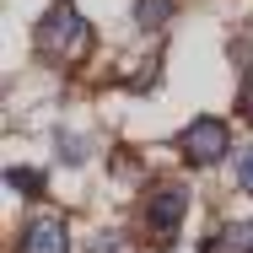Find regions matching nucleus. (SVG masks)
<instances>
[{
	"label": "nucleus",
	"instance_id": "obj_1",
	"mask_svg": "<svg viewBox=\"0 0 253 253\" xmlns=\"http://www.w3.org/2000/svg\"><path fill=\"white\" fill-rule=\"evenodd\" d=\"M33 43H38V54L49 59V65H76L81 54L92 49V22L70 5V0H54L49 11H43V22H38V33H33Z\"/></svg>",
	"mask_w": 253,
	"mask_h": 253
},
{
	"label": "nucleus",
	"instance_id": "obj_2",
	"mask_svg": "<svg viewBox=\"0 0 253 253\" xmlns=\"http://www.w3.org/2000/svg\"><path fill=\"white\" fill-rule=\"evenodd\" d=\"M226 146H232V129H226L215 113H205V119H194V124H183V135H178V151H183L189 167H215V162L226 156Z\"/></svg>",
	"mask_w": 253,
	"mask_h": 253
},
{
	"label": "nucleus",
	"instance_id": "obj_3",
	"mask_svg": "<svg viewBox=\"0 0 253 253\" xmlns=\"http://www.w3.org/2000/svg\"><path fill=\"white\" fill-rule=\"evenodd\" d=\"M183 215H189V183H156L151 194H146V232H151L156 243L178 237Z\"/></svg>",
	"mask_w": 253,
	"mask_h": 253
},
{
	"label": "nucleus",
	"instance_id": "obj_4",
	"mask_svg": "<svg viewBox=\"0 0 253 253\" xmlns=\"http://www.w3.org/2000/svg\"><path fill=\"white\" fill-rule=\"evenodd\" d=\"M16 253H70V232H65V221H59V215H33V221L22 226Z\"/></svg>",
	"mask_w": 253,
	"mask_h": 253
},
{
	"label": "nucleus",
	"instance_id": "obj_5",
	"mask_svg": "<svg viewBox=\"0 0 253 253\" xmlns=\"http://www.w3.org/2000/svg\"><path fill=\"white\" fill-rule=\"evenodd\" d=\"M205 253H253V221H226L215 237H205Z\"/></svg>",
	"mask_w": 253,
	"mask_h": 253
},
{
	"label": "nucleus",
	"instance_id": "obj_6",
	"mask_svg": "<svg viewBox=\"0 0 253 253\" xmlns=\"http://www.w3.org/2000/svg\"><path fill=\"white\" fill-rule=\"evenodd\" d=\"M54 140H59V162H65V167H81V162L92 156V140H86V135H76V129H59Z\"/></svg>",
	"mask_w": 253,
	"mask_h": 253
},
{
	"label": "nucleus",
	"instance_id": "obj_7",
	"mask_svg": "<svg viewBox=\"0 0 253 253\" xmlns=\"http://www.w3.org/2000/svg\"><path fill=\"white\" fill-rule=\"evenodd\" d=\"M167 16H172V0H135V22H140L146 33H162Z\"/></svg>",
	"mask_w": 253,
	"mask_h": 253
},
{
	"label": "nucleus",
	"instance_id": "obj_8",
	"mask_svg": "<svg viewBox=\"0 0 253 253\" xmlns=\"http://www.w3.org/2000/svg\"><path fill=\"white\" fill-rule=\"evenodd\" d=\"M5 183H11L16 194H27V200H38V194H43V172H33V167H11V172H5Z\"/></svg>",
	"mask_w": 253,
	"mask_h": 253
},
{
	"label": "nucleus",
	"instance_id": "obj_9",
	"mask_svg": "<svg viewBox=\"0 0 253 253\" xmlns=\"http://www.w3.org/2000/svg\"><path fill=\"white\" fill-rule=\"evenodd\" d=\"M237 189H243V194H253V146H243V151H237Z\"/></svg>",
	"mask_w": 253,
	"mask_h": 253
},
{
	"label": "nucleus",
	"instance_id": "obj_10",
	"mask_svg": "<svg viewBox=\"0 0 253 253\" xmlns=\"http://www.w3.org/2000/svg\"><path fill=\"white\" fill-rule=\"evenodd\" d=\"M92 253H129V243H124L119 232H102L97 243H92Z\"/></svg>",
	"mask_w": 253,
	"mask_h": 253
},
{
	"label": "nucleus",
	"instance_id": "obj_11",
	"mask_svg": "<svg viewBox=\"0 0 253 253\" xmlns=\"http://www.w3.org/2000/svg\"><path fill=\"white\" fill-rule=\"evenodd\" d=\"M237 113H243V119L253 124V70L243 76V92H237Z\"/></svg>",
	"mask_w": 253,
	"mask_h": 253
}]
</instances>
